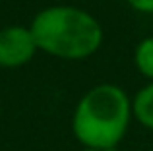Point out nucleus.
<instances>
[{"instance_id": "f257e3e1", "label": "nucleus", "mask_w": 153, "mask_h": 151, "mask_svg": "<svg viewBox=\"0 0 153 151\" xmlns=\"http://www.w3.org/2000/svg\"><path fill=\"white\" fill-rule=\"evenodd\" d=\"M132 99L114 83L87 89L72 114V134L83 147L112 151L126 138L132 120Z\"/></svg>"}, {"instance_id": "423d86ee", "label": "nucleus", "mask_w": 153, "mask_h": 151, "mask_svg": "<svg viewBox=\"0 0 153 151\" xmlns=\"http://www.w3.org/2000/svg\"><path fill=\"white\" fill-rule=\"evenodd\" d=\"M132 10L140 14H153V0H126Z\"/></svg>"}, {"instance_id": "7ed1b4c3", "label": "nucleus", "mask_w": 153, "mask_h": 151, "mask_svg": "<svg viewBox=\"0 0 153 151\" xmlns=\"http://www.w3.org/2000/svg\"><path fill=\"white\" fill-rule=\"evenodd\" d=\"M37 50L29 27L8 25L0 29V68H22L33 60Z\"/></svg>"}, {"instance_id": "20e7f679", "label": "nucleus", "mask_w": 153, "mask_h": 151, "mask_svg": "<svg viewBox=\"0 0 153 151\" xmlns=\"http://www.w3.org/2000/svg\"><path fill=\"white\" fill-rule=\"evenodd\" d=\"M132 114L147 130H153V81L143 85L132 99Z\"/></svg>"}, {"instance_id": "0eeeda50", "label": "nucleus", "mask_w": 153, "mask_h": 151, "mask_svg": "<svg viewBox=\"0 0 153 151\" xmlns=\"http://www.w3.org/2000/svg\"><path fill=\"white\" fill-rule=\"evenodd\" d=\"M82 151H103V149H95V147H83Z\"/></svg>"}, {"instance_id": "39448f33", "label": "nucleus", "mask_w": 153, "mask_h": 151, "mask_svg": "<svg viewBox=\"0 0 153 151\" xmlns=\"http://www.w3.org/2000/svg\"><path fill=\"white\" fill-rule=\"evenodd\" d=\"M134 64L138 72L153 81V35L146 37L136 45L134 49Z\"/></svg>"}, {"instance_id": "f03ea898", "label": "nucleus", "mask_w": 153, "mask_h": 151, "mask_svg": "<svg viewBox=\"0 0 153 151\" xmlns=\"http://www.w3.org/2000/svg\"><path fill=\"white\" fill-rule=\"evenodd\" d=\"M39 50L62 60L89 58L103 45V27L93 14L78 6H49L29 25Z\"/></svg>"}]
</instances>
